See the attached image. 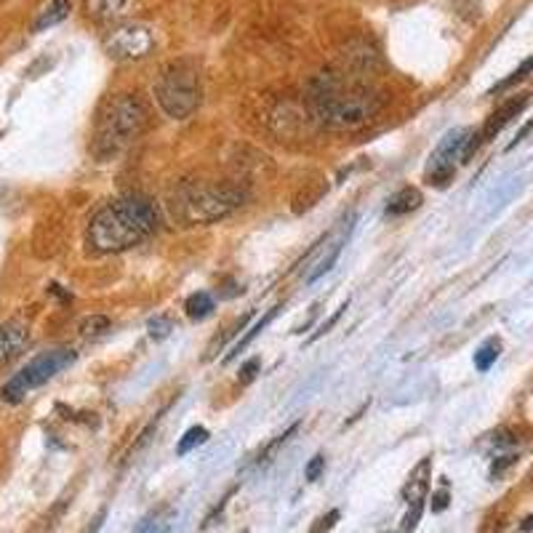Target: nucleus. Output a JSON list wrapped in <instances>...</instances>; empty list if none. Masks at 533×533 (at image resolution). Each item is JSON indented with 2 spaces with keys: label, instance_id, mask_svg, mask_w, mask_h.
<instances>
[{
  "label": "nucleus",
  "instance_id": "obj_1",
  "mask_svg": "<svg viewBox=\"0 0 533 533\" xmlns=\"http://www.w3.org/2000/svg\"><path fill=\"white\" fill-rule=\"evenodd\" d=\"M160 229V211L141 192H128L102 206L88 222L86 241L94 254L128 251Z\"/></svg>",
  "mask_w": 533,
  "mask_h": 533
},
{
  "label": "nucleus",
  "instance_id": "obj_2",
  "mask_svg": "<svg viewBox=\"0 0 533 533\" xmlns=\"http://www.w3.org/2000/svg\"><path fill=\"white\" fill-rule=\"evenodd\" d=\"M381 94L371 88L349 86L333 78H317L312 94V112L315 121L333 131H355L371 123L381 110Z\"/></svg>",
  "mask_w": 533,
  "mask_h": 533
},
{
  "label": "nucleus",
  "instance_id": "obj_3",
  "mask_svg": "<svg viewBox=\"0 0 533 533\" xmlns=\"http://www.w3.org/2000/svg\"><path fill=\"white\" fill-rule=\"evenodd\" d=\"M147 123H150V107L137 94H121L110 99L94 131V144H91L94 157L110 160L121 155L128 144H134L141 137Z\"/></svg>",
  "mask_w": 533,
  "mask_h": 533
},
{
  "label": "nucleus",
  "instance_id": "obj_4",
  "mask_svg": "<svg viewBox=\"0 0 533 533\" xmlns=\"http://www.w3.org/2000/svg\"><path fill=\"white\" fill-rule=\"evenodd\" d=\"M248 200V189L238 184H187L171 200L173 216L182 224L219 222Z\"/></svg>",
  "mask_w": 533,
  "mask_h": 533
},
{
  "label": "nucleus",
  "instance_id": "obj_5",
  "mask_svg": "<svg viewBox=\"0 0 533 533\" xmlns=\"http://www.w3.org/2000/svg\"><path fill=\"white\" fill-rule=\"evenodd\" d=\"M155 99L168 118H176V121L189 118L198 110V104H200V78H198V69L187 64V62L171 64L155 83Z\"/></svg>",
  "mask_w": 533,
  "mask_h": 533
},
{
  "label": "nucleus",
  "instance_id": "obj_6",
  "mask_svg": "<svg viewBox=\"0 0 533 533\" xmlns=\"http://www.w3.org/2000/svg\"><path fill=\"white\" fill-rule=\"evenodd\" d=\"M75 349H67V347H59V349H49L43 355H37L33 360L27 362L19 374L8 378L3 384V400L6 403H21L24 397L30 395L33 390L43 387L46 381H51L56 374H62L64 368H69L75 362Z\"/></svg>",
  "mask_w": 533,
  "mask_h": 533
},
{
  "label": "nucleus",
  "instance_id": "obj_7",
  "mask_svg": "<svg viewBox=\"0 0 533 533\" xmlns=\"http://www.w3.org/2000/svg\"><path fill=\"white\" fill-rule=\"evenodd\" d=\"M155 49V30L144 21H121L104 35V51L118 62L144 59Z\"/></svg>",
  "mask_w": 533,
  "mask_h": 533
},
{
  "label": "nucleus",
  "instance_id": "obj_8",
  "mask_svg": "<svg viewBox=\"0 0 533 533\" xmlns=\"http://www.w3.org/2000/svg\"><path fill=\"white\" fill-rule=\"evenodd\" d=\"M469 137H472V128H453V131H448L446 137L440 139V144L435 147V152L430 155L427 171H424L430 184L443 187L448 179L453 176L456 160L462 163V155H464V147Z\"/></svg>",
  "mask_w": 533,
  "mask_h": 533
},
{
  "label": "nucleus",
  "instance_id": "obj_9",
  "mask_svg": "<svg viewBox=\"0 0 533 533\" xmlns=\"http://www.w3.org/2000/svg\"><path fill=\"white\" fill-rule=\"evenodd\" d=\"M528 102H531V96H528V94H520V96H515V99H509V102L501 104L499 110H496V112H493V115L485 121V125L480 128V139H482V141H491V139L496 137V134H499V131L504 128V125H507V123L515 121L517 115H520V112L528 107Z\"/></svg>",
  "mask_w": 533,
  "mask_h": 533
},
{
  "label": "nucleus",
  "instance_id": "obj_10",
  "mask_svg": "<svg viewBox=\"0 0 533 533\" xmlns=\"http://www.w3.org/2000/svg\"><path fill=\"white\" fill-rule=\"evenodd\" d=\"M27 342H30V331L24 323H17V320L0 323V365L14 360L27 347Z\"/></svg>",
  "mask_w": 533,
  "mask_h": 533
},
{
  "label": "nucleus",
  "instance_id": "obj_11",
  "mask_svg": "<svg viewBox=\"0 0 533 533\" xmlns=\"http://www.w3.org/2000/svg\"><path fill=\"white\" fill-rule=\"evenodd\" d=\"M137 0H86V11L96 21L107 24H121L123 19L134 11Z\"/></svg>",
  "mask_w": 533,
  "mask_h": 533
},
{
  "label": "nucleus",
  "instance_id": "obj_12",
  "mask_svg": "<svg viewBox=\"0 0 533 533\" xmlns=\"http://www.w3.org/2000/svg\"><path fill=\"white\" fill-rule=\"evenodd\" d=\"M430 466H432V459H421V464L413 469L411 475H408V482H405V488H403V499L408 501H421L427 496V491H430Z\"/></svg>",
  "mask_w": 533,
  "mask_h": 533
},
{
  "label": "nucleus",
  "instance_id": "obj_13",
  "mask_svg": "<svg viewBox=\"0 0 533 533\" xmlns=\"http://www.w3.org/2000/svg\"><path fill=\"white\" fill-rule=\"evenodd\" d=\"M421 203H424V198H421V192L416 187H400L387 200V216H405V213L416 211Z\"/></svg>",
  "mask_w": 533,
  "mask_h": 533
},
{
  "label": "nucleus",
  "instance_id": "obj_14",
  "mask_svg": "<svg viewBox=\"0 0 533 533\" xmlns=\"http://www.w3.org/2000/svg\"><path fill=\"white\" fill-rule=\"evenodd\" d=\"M69 11H72V3H69V0H51V3L37 14L33 30L35 33H43V30H49V27L62 24V21L69 17Z\"/></svg>",
  "mask_w": 533,
  "mask_h": 533
},
{
  "label": "nucleus",
  "instance_id": "obj_15",
  "mask_svg": "<svg viewBox=\"0 0 533 533\" xmlns=\"http://www.w3.org/2000/svg\"><path fill=\"white\" fill-rule=\"evenodd\" d=\"M213 310H216V304H213V296L208 291L192 293L187 302H184V312H187L189 320H206Z\"/></svg>",
  "mask_w": 533,
  "mask_h": 533
},
{
  "label": "nucleus",
  "instance_id": "obj_16",
  "mask_svg": "<svg viewBox=\"0 0 533 533\" xmlns=\"http://www.w3.org/2000/svg\"><path fill=\"white\" fill-rule=\"evenodd\" d=\"M277 310H280V307H272V310H270V312H267V315H264V317H261V320H259L256 326H251V328H248V333H245V336H243V339H241V342H238V344L232 347V352H229V355H227V358H224V362L235 360V358H238V355H241V352H243V349H245V347L251 344V342H254V339H256L259 333H261V331H264V328H267V326H270V323H272V320H275Z\"/></svg>",
  "mask_w": 533,
  "mask_h": 533
},
{
  "label": "nucleus",
  "instance_id": "obj_17",
  "mask_svg": "<svg viewBox=\"0 0 533 533\" xmlns=\"http://www.w3.org/2000/svg\"><path fill=\"white\" fill-rule=\"evenodd\" d=\"M499 355H501L499 339H488V342H482L480 349L475 352V368H478V371H488L493 362L499 360Z\"/></svg>",
  "mask_w": 533,
  "mask_h": 533
},
{
  "label": "nucleus",
  "instance_id": "obj_18",
  "mask_svg": "<svg viewBox=\"0 0 533 533\" xmlns=\"http://www.w3.org/2000/svg\"><path fill=\"white\" fill-rule=\"evenodd\" d=\"M110 326H112V323H110V317H107V315H88V317L80 320L78 331H80V336H86V339H96V336L107 333Z\"/></svg>",
  "mask_w": 533,
  "mask_h": 533
},
{
  "label": "nucleus",
  "instance_id": "obj_19",
  "mask_svg": "<svg viewBox=\"0 0 533 533\" xmlns=\"http://www.w3.org/2000/svg\"><path fill=\"white\" fill-rule=\"evenodd\" d=\"M339 254H342V241L331 243V251H328V256L317 259V264H315V270H310V272H307V283H315V280H320V277L326 275L328 270H331V267L336 264V259H339Z\"/></svg>",
  "mask_w": 533,
  "mask_h": 533
},
{
  "label": "nucleus",
  "instance_id": "obj_20",
  "mask_svg": "<svg viewBox=\"0 0 533 533\" xmlns=\"http://www.w3.org/2000/svg\"><path fill=\"white\" fill-rule=\"evenodd\" d=\"M206 440H208L206 427H189V430L182 435V440H179V446H176V453H179V456H187L192 448L203 446Z\"/></svg>",
  "mask_w": 533,
  "mask_h": 533
},
{
  "label": "nucleus",
  "instance_id": "obj_21",
  "mask_svg": "<svg viewBox=\"0 0 533 533\" xmlns=\"http://www.w3.org/2000/svg\"><path fill=\"white\" fill-rule=\"evenodd\" d=\"M531 72H533V56H531V59H525V62H523V64H520V67H517L515 72L509 75V78H504L501 83H496V86L491 88L488 94H501V91H507V88H512L515 83H520L523 78H528Z\"/></svg>",
  "mask_w": 533,
  "mask_h": 533
},
{
  "label": "nucleus",
  "instance_id": "obj_22",
  "mask_svg": "<svg viewBox=\"0 0 533 533\" xmlns=\"http://www.w3.org/2000/svg\"><path fill=\"white\" fill-rule=\"evenodd\" d=\"M296 430H299V424H293V427H288V430L283 432V435H277L275 440H272L270 446H267V448H264V451H261V453H259L256 464H259V466H264V464H267V462H272V456H275V453H277V448H280V446H286V443H288V437H291V435H293V432H296Z\"/></svg>",
  "mask_w": 533,
  "mask_h": 533
},
{
  "label": "nucleus",
  "instance_id": "obj_23",
  "mask_svg": "<svg viewBox=\"0 0 533 533\" xmlns=\"http://www.w3.org/2000/svg\"><path fill=\"white\" fill-rule=\"evenodd\" d=\"M171 517H173V512H166V517H160V515L147 517V520L139 525L137 533H166L168 528H171V523H168Z\"/></svg>",
  "mask_w": 533,
  "mask_h": 533
},
{
  "label": "nucleus",
  "instance_id": "obj_24",
  "mask_svg": "<svg viewBox=\"0 0 533 533\" xmlns=\"http://www.w3.org/2000/svg\"><path fill=\"white\" fill-rule=\"evenodd\" d=\"M147 328H150V336H152V339H166L173 331V320L168 315H157V317H152V320L147 323Z\"/></svg>",
  "mask_w": 533,
  "mask_h": 533
},
{
  "label": "nucleus",
  "instance_id": "obj_25",
  "mask_svg": "<svg viewBox=\"0 0 533 533\" xmlns=\"http://www.w3.org/2000/svg\"><path fill=\"white\" fill-rule=\"evenodd\" d=\"M421 512H424V499L411 501V504H408V512H405V517H403V533H411L413 528L419 525V517H421Z\"/></svg>",
  "mask_w": 533,
  "mask_h": 533
},
{
  "label": "nucleus",
  "instance_id": "obj_26",
  "mask_svg": "<svg viewBox=\"0 0 533 533\" xmlns=\"http://www.w3.org/2000/svg\"><path fill=\"white\" fill-rule=\"evenodd\" d=\"M323 469H326V459L317 453V456H312L310 459V464L304 466V478L310 482H315V480H320V475H323Z\"/></svg>",
  "mask_w": 533,
  "mask_h": 533
},
{
  "label": "nucleus",
  "instance_id": "obj_27",
  "mask_svg": "<svg viewBox=\"0 0 533 533\" xmlns=\"http://www.w3.org/2000/svg\"><path fill=\"white\" fill-rule=\"evenodd\" d=\"M259 365H261V360H259V358H251V360H248V362H243L241 374H238V378H241V384H251V381L256 378Z\"/></svg>",
  "mask_w": 533,
  "mask_h": 533
},
{
  "label": "nucleus",
  "instance_id": "obj_28",
  "mask_svg": "<svg viewBox=\"0 0 533 533\" xmlns=\"http://www.w3.org/2000/svg\"><path fill=\"white\" fill-rule=\"evenodd\" d=\"M339 517H342L339 515V509H331L328 515H323L320 520H317V525L312 528V533H328L333 525H336V523H339Z\"/></svg>",
  "mask_w": 533,
  "mask_h": 533
},
{
  "label": "nucleus",
  "instance_id": "obj_29",
  "mask_svg": "<svg viewBox=\"0 0 533 533\" xmlns=\"http://www.w3.org/2000/svg\"><path fill=\"white\" fill-rule=\"evenodd\" d=\"M448 501H451L448 491H446V488H440V491H435V493H432L430 509H432V512H443V509H448Z\"/></svg>",
  "mask_w": 533,
  "mask_h": 533
},
{
  "label": "nucleus",
  "instance_id": "obj_30",
  "mask_svg": "<svg viewBox=\"0 0 533 533\" xmlns=\"http://www.w3.org/2000/svg\"><path fill=\"white\" fill-rule=\"evenodd\" d=\"M512 464H515V456H512V453H507V456H499V459L493 462V466H491V478H501V475H504V472H507V469H509Z\"/></svg>",
  "mask_w": 533,
  "mask_h": 533
},
{
  "label": "nucleus",
  "instance_id": "obj_31",
  "mask_svg": "<svg viewBox=\"0 0 533 533\" xmlns=\"http://www.w3.org/2000/svg\"><path fill=\"white\" fill-rule=\"evenodd\" d=\"M531 131H533V121H531V123H525V125H523V128H520V131H517V137H515V141H512V144H509V150H512V147H517V144H520V141H523V139L528 137V134H531Z\"/></svg>",
  "mask_w": 533,
  "mask_h": 533
},
{
  "label": "nucleus",
  "instance_id": "obj_32",
  "mask_svg": "<svg viewBox=\"0 0 533 533\" xmlns=\"http://www.w3.org/2000/svg\"><path fill=\"white\" fill-rule=\"evenodd\" d=\"M104 517H107V512H104V509H102L99 515H96V517H94V520H91V525H88V528H86V531H83V533H99V528H102V523H104Z\"/></svg>",
  "mask_w": 533,
  "mask_h": 533
},
{
  "label": "nucleus",
  "instance_id": "obj_33",
  "mask_svg": "<svg viewBox=\"0 0 533 533\" xmlns=\"http://www.w3.org/2000/svg\"><path fill=\"white\" fill-rule=\"evenodd\" d=\"M520 531H525V533H531V531H533V515H531V517H525V520H523V525H520Z\"/></svg>",
  "mask_w": 533,
  "mask_h": 533
},
{
  "label": "nucleus",
  "instance_id": "obj_34",
  "mask_svg": "<svg viewBox=\"0 0 533 533\" xmlns=\"http://www.w3.org/2000/svg\"><path fill=\"white\" fill-rule=\"evenodd\" d=\"M243 533H248V531H243Z\"/></svg>",
  "mask_w": 533,
  "mask_h": 533
},
{
  "label": "nucleus",
  "instance_id": "obj_35",
  "mask_svg": "<svg viewBox=\"0 0 533 533\" xmlns=\"http://www.w3.org/2000/svg\"><path fill=\"white\" fill-rule=\"evenodd\" d=\"M531 478H533V472H531Z\"/></svg>",
  "mask_w": 533,
  "mask_h": 533
}]
</instances>
